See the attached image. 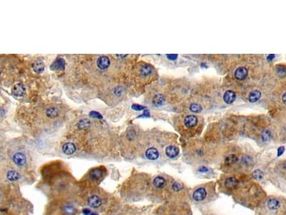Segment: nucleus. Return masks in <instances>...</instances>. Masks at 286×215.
<instances>
[{"label": "nucleus", "instance_id": "obj_37", "mask_svg": "<svg viewBox=\"0 0 286 215\" xmlns=\"http://www.w3.org/2000/svg\"><path fill=\"white\" fill-rule=\"evenodd\" d=\"M90 215H97V214H95V213H91Z\"/></svg>", "mask_w": 286, "mask_h": 215}, {"label": "nucleus", "instance_id": "obj_2", "mask_svg": "<svg viewBox=\"0 0 286 215\" xmlns=\"http://www.w3.org/2000/svg\"><path fill=\"white\" fill-rule=\"evenodd\" d=\"M110 65V60L108 57L100 56L97 60V65L101 70H104L109 68Z\"/></svg>", "mask_w": 286, "mask_h": 215}, {"label": "nucleus", "instance_id": "obj_24", "mask_svg": "<svg viewBox=\"0 0 286 215\" xmlns=\"http://www.w3.org/2000/svg\"><path fill=\"white\" fill-rule=\"evenodd\" d=\"M270 137H271V134L269 130H264L261 133V138L263 142H268L270 141Z\"/></svg>", "mask_w": 286, "mask_h": 215}, {"label": "nucleus", "instance_id": "obj_22", "mask_svg": "<svg viewBox=\"0 0 286 215\" xmlns=\"http://www.w3.org/2000/svg\"><path fill=\"white\" fill-rule=\"evenodd\" d=\"M268 207L270 210H277L280 207V201L276 199H270L268 201Z\"/></svg>", "mask_w": 286, "mask_h": 215}, {"label": "nucleus", "instance_id": "obj_19", "mask_svg": "<svg viewBox=\"0 0 286 215\" xmlns=\"http://www.w3.org/2000/svg\"><path fill=\"white\" fill-rule=\"evenodd\" d=\"M260 97H261L260 91H257V90H255V91H253L250 93L249 94L248 100L250 102L255 103L260 98Z\"/></svg>", "mask_w": 286, "mask_h": 215}, {"label": "nucleus", "instance_id": "obj_9", "mask_svg": "<svg viewBox=\"0 0 286 215\" xmlns=\"http://www.w3.org/2000/svg\"><path fill=\"white\" fill-rule=\"evenodd\" d=\"M145 156L150 160H156L159 157V151L155 148H150L146 151Z\"/></svg>", "mask_w": 286, "mask_h": 215}, {"label": "nucleus", "instance_id": "obj_36", "mask_svg": "<svg viewBox=\"0 0 286 215\" xmlns=\"http://www.w3.org/2000/svg\"><path fill=\"white\" fill-rule=\"evenodd\" d=\"M283 167H284V168H285V169H286V161H285V163H284V164H283Z\"/></svg>", "mask_w": 286, "mask_h": 215}, {"label": "nucleus", "instance_id": "obj_11", "mask_svg": "<svg viewBox=\"0 0 286 215\" xmlns=\"http://www.w3.org/2000/svg\"><path fill=\"white\" fill-rule=\"evenodd\" d=\"M87 202H88L89 207H92V208H97L102 204V200L97 196H92V197H89Z\"/></svg>", "mask_w": 286, "mask_h": 215}, {"label": "nucleus", "instance_id": "obj_17", "mask_svg": "<svg viewBox=\"0 0 286 215\" xmlns=\"http://www.w3.org/2000/svg\"><path fill=\"white\" fill-rule=\"evenodd\" d=\"M225 184V187L228 189H235L238 187V180L235 177H230L227 178Z\"/></svg>", "mask_w": 286, "mask_h": 215}, {"label": "nucleus", "instance_id": "obj_16", "mask_svg": "<svg viewBox=\"0 0 286 215\" xmlns=\"http://www.w3.org/2000/svg\"><path fill=\"white\" fill-rule=\"evenodd\" d=\"M65 65L64 60L62 58H58L55 62L51 65V69L53 70H63Z\"/></svg>", "mask_w": 286, "mask_h": 215}, {"label": "nucleus", "instance_id": "obj_30", "mask_svg": "<svg viewBox=\"0 0 286 215\" xmlns=\"http://www.w3.org/2000/svg\"><path fill=\"white\" fill-rule=\"evenodd\" d=\"M167 57L170 60H175L177 58V55L175 54V55H167Z\"/></svg>", "mask_w": 286, "mask_h": 215}, {"label": "nucleus", "instance_id": "obj_32", "mask_svg": "<svg viewBox=\"0 0 286 215\" xmlns=\"http://www.w3.org/2000/svg\"><path fill=\"white\" fill-rule=\"evenodd\" d=\"M82 212L85 215H89V214H91L90 210H88V209H85V210H83Z\"/></svg>", "mask_w": 286, "mask_h": 215}, {"label": "nucleus", "instance_id": "obj_23", "mask_svg": "<svg viewBox=\"0 0 286 215\" xmlns=\"http://www.w3.org/2000/svg\"><path fill=\"white\" fill-rule=\"evenodd\" d=\"M238 161V158L235 156V154H231L230 156H228V157H226L225 160V162L227 164H233L235 163H236Z\"/></svg>", "mask_w": 286, "mask_h": 215}, {"label": "nucleus", "instance_id": "obj_20", "mask_svg": "<svg viewBox=\"0 0 286 215\" xmlns=\"http://www.w3.org/2000/svg\"><path fill=\"white\" fill-rule=\"evenodd\" d=\"M166 184V181L165 179L161 176H157L156 178H154V181H153V184L154 186L157 189H162L165 186Z\"/></svg>", "mask_w": 286, "mask_h": 215}, {"label": "nucleus", "instance_id": "obj_12", "mask_svg": "<svg viewBox=\"0 0 286 215\" xmlns=\"http://www.w3.org/2000/svg\"><path fill=\"white\" fill-rule=\"evenodd\" d=\"M152 67L148 65H144L141 67L140 69V75L142 78H145V77L150 76L152 73Z\"/></svg>", "mask_w": 286, "mask_h": 215}, {"label": "nucleus", "instance_id": "obj_31", "mask_svg": "<svg viewBox=\"0 0 286 215\" xmlns=\"http://www.w3.org/2000/svg\"><path fill=\"white\" fill-rule=\"evenodd\" d=\"M197 171H198V172H208V169H207V167L201 166V167H200L199 168H198Z\"/></svg>", "mask_w": 286, "mask_h": 215}, {"label": "nucleus", "instance_id": "obj_15", "mask_svg": "<svg viewBox=\"0 0 286 215\" xmlns=\"http://www.w3.org/2000/svg\"><path fill=\"white\" fill-rule=\"evenodd\" d=\"M32 68H33L34 72H36L37 73H41L45 69V64H44L42 60L37 59L32 64Z\"/></svg>", "mask_w": 286, "mask_h": 215}, {"label": "nucleus", "instance_id": "obj_26", "mask_svg": "<svg viewBox=\"0 0 286 215\" xmlns=\"http://www.w3.org/2000/svg\"><path fill=\"white\" fill-rule=\"evenodd\" d=\"M253 176L255 179L256 180H261L264 176V174L262 171L260 169H256L253 172Z\"/></svg>", "mask_w": 286, "mask_h": 215}, {"label": "nucleus", "instance_id": "obj_14", "mask_svg": "<svg viewBox=\"0 0 286 215\" xmlns=\"http://www.w3.org/2000/svg\"><path fill=\"white\" fill-rule=\"evenodd\" d=\"M12 92L15 96H22L25 93V88L24 87V85L22 83L17 84L13 88Z\"/></svg>", "mask_w": 286, "mask_h": 215}, {"label": "nucleus", "instance_id": "obj_1", "mask_svg": "<svg viewBox=\"0 0 286 215\" xmlns=\"http://www.w3.org/2000/svg\"><path fill=\"white\" fill-rule=\"evenodd\" d=\"M12 159L14 164L19 166H24L26 163V158L25 155L21 152H17L14 153V156L12 157Z\"/></svg>", "mask_w": 286, "mask_h": 215}, {"label": "nucleus", "instance_id": "obj_28", "mask_svg": "<svg viewBox=\"0 0 286 215\" xmlns=\"http://www.w3.org/2000/svg\"><path fill=\"white\" fill-rule=\"evenodd\" d=\"M285 151V147L284 146H280L278 148V156H280L282 154L284 153Z\"/></svg>", "mask_w": 286, "mask_h": 215}, {"label": "nucleus", "instance_id": "obj_27", "mask_svg": "<svg viewBox=\"0 0 286 215\" xmlns=\"http://www.w3.org/2000/svg\"><path fill=\"white\" fill-rule=\"evenodd\" d=\"M181 189H182V186H181L179 183L175 182V183L173 184V189L174 190V191H179V190H180Z\"/></svg>", "mask_w": 286, "mask_h": 215}, {"label": "nucleus", "instance_id": "obj_33", "mask_svg": "<svg viewBox=\"0 0 286 215\" xmlns=\"http://www.w3.org/2000/svg\"><path fill=\"white\" fill-rule=\"evenodd\" d=\"M142 116H144V117H149V116H150V113H149V111H148V110L145 111H144V113H143Z\"/></svg>", "mask_w": 286, "mask_h": 215}, {"label": "nucleus", "instance_id": "obj_7", "mask_svg": "<svg viewBox=\"0 0 286 215\" xmlns=\"http://www.w3.org/2000/svg\"><path fill=\"white\" fill-rule=\"evenodd\" d=\"M247 74H248V72L245 67H240L235 72V77L236 78V79L242 80L247 78Z\"/></svg>", "mask_w": 286, "mask_h": 215}, {"label": "nucleus", "instance_id": "obj_3", "mask_svg": "<svg viewBox=\"0 0 286 215\" xmlns=\"http://www.w3.org/2000/svg\"><path fill=\"white\" fill-rule=\"evenodd\" d=\"M179 149L175 146H169L166 148L165 149V153L169 159H174L179 155Z\"/></svg>", "mask_w": 286, "mask_h": 215}, {"label": "nucleus", "instance_id": "obj_21", "mask_svg": "<svg viewBox=\"0 0 286 215\" xmlns=\"http://www.w3.org/2000/svg\"><path fill=\"white\" fill-rule=\"evenodd\" d=\"M102 176V171L100 169V168H95V169L91 171L90 174H89V176H90L91 179L95 180V181L98 180Z\"/></svg>", "mask_w": 286, "mask_h": 215}, {"label": "nucleus", "instance_id": "obj_18", "mask_svg": "<svg viewBox=\"0 0 286 215\" xmlns=\"http://www.w3.org/2000/svg\"><path fill=\"white\" fill-rule=\"evenodd\" d=\"M7 178L11 181H16L20 179V175L18 172L14 170H9L7 173Z\"/></svg>", "mask_w": 286, "mask_h": 215}, {"label": "nucleus", "instance_id": "obj_29", "mask_svg": "<svg viewBox=\"0 0 286 215\" xmlns=\"http://www.w3.org/2000/svg\"><path fill=\"white\" fill-rule=\"evenodd\" d=\"M132 108H134L135 110H136V111H140V110H143V109H145V108L141 106V105H133Z\"/></svg>", "mask_w": 286, "mask_h": 215}, {"label": "nucleus", "instance_id": "obj_25", "mask_svg": "<svg viewBox=\"0 0 286 215\" xmlns=\"http://www.w3.org/2000/svg\"><path fill=\"white\" fill-rule=\"evenodd\" d=\"M190 110L193 113H200L203 110V108L197 103H192L190 106Z\"/></svg>", "mask_w": 286, "mask_h": 215}, {"label": "nucleus", "instance_id": "obj_6", "mask_svg": "<svg viewBox=\"0 0 286 215\" xmlns=\"http://www.w3.org/2000/svg\"><path fill=\"white\" fill-rule=\"evenodd\" d=\"M206 195H207L206 190L204 189V188H199V189H196L195 191H194L193 194H192V197H193V199L195 201H200L205 199Z\"/></svg>", "mask_w": 286, "mask_h": 215}, {"label": "nucleus", "instance_id": "obj_34", "mask_svg": "<svg viewBox=\"0 0 286 215\" xmlns=\"http://www.w3.org/2000/svg\"><path fill=\"white\" fill-rule=\"evenodd\" d=\"M267 58H268V60H272L275 58V55H269Z\"/></svg>", "mask_w": 286, "mask_h": 215}, {"label": "nucleus", "instance_id": "obj_4", "mask_svg": "<svg viewBox=\"0 0 286 215\" xmlns=\"http://www.w3.org/2000/svg\"><path fill=\"white\" fill-rule=\"evenodd\" d=\"M197 124V118L193 115H190L185 117L184 120V124L187 128H192L196 126Z\"/></svg>", "mask_w": 286, "mask_h": 215}, {"label": "nucleus", "instance_id": "obj_10", "mask_svg": "<svg viewBox=\"0 0 286 215\" xmlns=\"http://www.w3.org/2000/svg\"><path fill=\"white\" fill-rule=\"evenodd\" d=\"M235 98L236 94L232 91H226L224 94V96H223V100H224V101L227 104H231L235 101Z\"/></svg>", "mask_w": 286, "mask_h": 215}, {"label": "nucleus", "instance_id": "obj_13", "mask_svg": "<svg viewBox=\"0 0 286 215\" xmlns=\"http://www.w3.org/2000/svg\"><path fill=\"white\" fill-rule=\"evenodd\" d=\"M165 102V98L162 94H156L152 98V104L154 106H162Z\"/></svg>", "mask_w": 286, "mask_h": 215}, {"label": "nucleus", "instance_id": "obj_8", "mask_svg": "<svg viewBox=\"0 0 286 215\" xmlns=\"http://www.w3.org/2000/svg\"><path fill=\"white\" fill-rule=\"evenodd\" d=\"M62 151L66 155H72L76 151V146L73 143L68 142L64 143L62 146Z\"/></svg>", "mask_w": 286, "mask_h": 215}, {"label": "nucleus", "instance_id": "obj_35", "mask_svg": "<svg viewBox=\"0 0 286 215\" xmlns=\"http://www.w3.org/2000/svg\"><path fill=\"white\" fill-rule=\"evenodd\" d=\"M283 103L286 105V93H284V95H283Z\"/></svg>", "mask_w": 286, "mask_h": 215}, {"label": "nucleus", "instance_id": "obj_5", "mask_svg": "<svg viewBox=\"0 0 286 215\" xmlns=\"http://www.w3.org/2000/svg\"><path fill=\"white\" fill-rule=\"evenodd\" d=\"M59 115V111L55 106H49L45 110V116L47 118L54 119Z\"/></svg>", "mask_w": 286, "mask_h": 215}]
</instances>
